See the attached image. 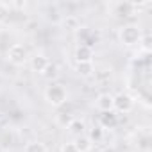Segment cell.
I'll list each match as a JSON object with an SVG mask.
<instances>
[{"mask_svg": "<svg viewBox=\"0 0 152 152\" xmlns=\"http://www.w3.org/2000/svg\"><path fill=\"white\" fill-rule=\"evenodd\" d=\"M141 38H143V32L136 23H127L118 29V41H120V45H124L127 48L140 47Z\"/></svg>", "mask_w": 152, "mask_h": 152, "instance_id": "6da1fadb", "label": "cell"}, {"mask_svg": "<svg viewBox=\"0 0 152 152\" xmlns=\"http://www.w3.org/2000/svg\"><path fill=\"white\" fill-rule=\"evenodd\" d=\"M45 100L48 106L52 107H61L63 104H66L68 100V90L64 88V84H59V83H52L47 86L45 90Z\"/></svg>", "mask_w": 152, "mask_h": 152, "instance_id": "7a4b0ae2", "label": "cell"}, {"mask_svg": "<svg viewBox=\"0 0 152 152\" xmlns=\"http://www.w3.org/2000/svg\"><path fill=\"white\" fill-rule=\"evenodd\" d=\"M29 50H27V47L25 45H22V43H15V45H11L9 48H7V54H6V59L11 63V64H15V66H23V64H27L29 63Z\"/></svg>", "mask_w": 152, "mask_h": 152, "instance_id": "3957f363", "label": "cell"}, {"mask_svg": "<svg viewBox=\"0 0 152 152\" xmlns=\"http://www.w3.org/2000/svg\"><path fill=\"white\" fill-rule=\"evenodd\" d=\"M134 97H131L127 91H120L113 97V111L115 113H122V115H127L134 109Z\"/></svg>", "mask_w": 152, "mask_h": 152, "instance_id": "277c9868", "label": "cell"}, {"mask_svg": "<svg viewBox=\"0 0 152 152\" xmlns=\"http://www.w3.org/2000/svg\"><path fill=\"white\" fill-rule=\"evenodd\" d=\"M29 64H31V70L32 72L43 75V72L47 70V66L50 64V61H48V57L45 54H34V56L29 57Z\"/></svg>", "mask_w": 152, "mask_h": 152, "instance_id": "5b68a950", "label": "cell"}, {"mask_svg": "<svg viewBox=\"0 0 152 152\" xmlns=\"http://www.w3.org/2000/svg\"><path fill=\"white\" fill-rule=\"evenodd\" d=\"M93 48L88 47V45H77V48H75V63H93Z\"/></svg>", "mask_w": 152, "mask_h": 152, "instance_id": "8992f818", "label": "cell"}, {"mask_svg": "<svg viewBox=\"0 0 152 152\" xmlns=\"http://www.w3.org/2000/svg\"><path fill=\"white\" fill-rule=\"evenodd\" d=\"M113 93H100L97 99H95V107L97 111L100 113H109L113 111Z\"/></svg>", "mask_w": 152, "mask_h": 152, "instance_id": "52a82bcc", "label": "cell"}, {"mask_svg": "<svg viewBox=\"0 0 152 152\" xmlns=\"http://www.w3.org/2000/svg\"><path fill=\"white\" fill-rule=\"evenodd\" d=\"M118 125V115L115 111H109V113H102L100 118H99V127L102 131L106 129H115Z\"/></svg>", "mask_w": 152, "mask_h": 152, "instance_id": "ba28073f", "label": "cell"}, {"mask_svg": "<svg viewBox=\"0 0 152 152\" xmlns=\"http://www.w3.org/2000/svg\"><path fill=\"white\" fill-rule=\"evenodd\" d=\"M115 7H116L115 15H118V16L129 18V16L136 15V6H134V2H118V4H115Z\"/></svg>", "mask_w": 152, "mask_h": 152, "instance_id": "9c48e42d", "label": "cell"}, {"mask_svg": "<svg viewBox=\"0 0 152 152\" xmlns=\"http://www.w3.org/2000/svg\"><path fill=\"white\" fill-rule=\"evenodd\" d=\"M72 143L75 145V148H77V152H90V150H91V147H93V143L90 141V138H88L86 134L75 136Z\"/></svg>", "mask_w": 152, "mask_h": 152, "instance_id": "30bf717a", "label": "cell"}, {"mask_svg": "<svg viewBox=\"0 0 152 152\" xmlns=\"http://www.w3.org/2000/svg\"><path fill=\"white\" fill-rule=\"evenodd\" d=\"M68 129V132L75 138V136H81V134H86V124L83 122V120H79V118H73L72 120V124L66 127Z\"/></svg>", "mask_w": 152, "mask_h": 152, "instance_id": "8fae6325", "label": "cell"}, {"mask_svg": "<svg viewBox=\"0 0 152 152\" xmlns=\"http://www.w3.org/2000/svg\"><path fill=\"white\" fill-rule=\"evenodd\" d=\"M75 72L81 77H91L95 73V66H93V63H75Z\"/></svg>", "mask_w": 152, "mask_h": 152, "instance_id": "7c38bea8", "label": "cell"}, {"mask_svg": "<svg viewBox=\"0 0 152 152\" xmlns=\"http://www.w3.org/2000/svg\"><path fill=\"white\" fill-rule=\"evenodd\" d=\"M23 152H48V150H47V145H45L43 141L34 140V141H29V143L23 147Z\"/></svg>", "mask_w": 152, "mask_h": 152, "instance_id": "4fadbf2b", "label": "cell"}, {"mask_svg": "<svg viewBox=\"0 0 152 152\" xmlns=\"http://www.w3.org/2000/svg\"><path fill=\"white\" fill-rule=\"evenodd\" d=\"M72 120H73V116H72V115H68V113H59V115H57V118H56V122H57L61 127H64V129L72 124Z\"/></svg>", "mask_w": 152, "mask_h": 152, "instance_id": "5bb4252c", "label": "cell"}, {"mask_svg": "<svg viewBox=\"0 0 152 152\" xmlns=\"http://www.w3.org/2000/svg\"><path fill=\"white\" fill-rule=\"evenodd\" d=\"M86 136L90 138V141H91V143H93V141L97 143V141H100V140H102V136H104V131H102L100 127H95V129H90V132H88Z\"/></svg>", "mask_w": 152, "mask_h": 152, "instance_id": "9a60e30c", "label": "cell"}, {"mask_svg": "<svg viewBox=\"0 0 152 152\" xmlns=\"http://www.w3.org/2000/svg\"><path fill=\"white\" fill-rule=\"evenodd\" d=\"M64 25H66V29H70V31H77V29H81V27H79L77 16H66V18H64Z\"/></svg>", "mask_w": 152, "mask_h": 152, "instance_id": "2e32d148", "label": "cell"}, {"mask_svg": "<svg viewBox=\"0 0 152 152\" xmlns=\"http://www.w3.org/2000/svg\"><path fill=\"white\" fill-rule=\"evenodd\" d=\"M9 15H11V6L6 2H0V22H6Z\"/></svg>", "mask_w": 152, "mask_h": 152, "instance_id": "e0dca14e", "label": "cell"}, {"mask_svg": "<svg viewBox=\"0 0 152 152\" xmlns=\"http://www.w3.org/2000/svg\"><path fill=\"white\" fill-rule=\"evenodd\" d=\"M56 73H57V66L50 63V64L47 66V70L43 72V77H54V75H56Z\"/></svg>", "mask_w": 152, "mask_h": 152, "instance_id": "ac0fdd59", "label": "cell"}, {"mask_svg": "<svg viewBox=\"0 0 152 152\" xmlns=\"http://www.w3.org/2000/svg\"><path fill=\"white\" fill-rule=\"evenodd\" d=\"M61 152H77V148H75V145L72 141H66L63 147H61Z\"/></svg>", "mask_w": 152, "mask_h": 152, "instance_id": "d6986e66", "label": "cell"}, {"mask_svg": "<svg viewBox=\"0 0 152 152\" xmlns=\"http://www.w3.org/2000/svg\"><path fill=\"white\" fill-rule=\"evenodd\" d=\"M99 152H109V150H99Z\"/></svg>", "mask_w": 152, "mask_h": 152, "instance_id": "ffe728a7", "label": "cell"}]
</instances>
